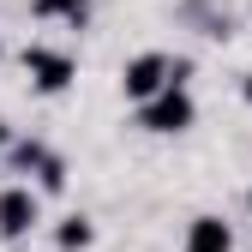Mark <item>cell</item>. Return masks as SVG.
<instances>
[{
	"label": "cell",
	"instance_id": "obj_1",
	"mask_svg": "<svg viewBox=\"0 0 252 252\" xmlns=\"http://www.w3.org/2000/svg\"><path fill=\"white\" fill-rule=\"evenodd\" d=\"M192 120H198V102H192V90H180V84H168L156 102L138 108V126H144V132H156V138H180V132H192Z\"/></svg>",
	"mask_w": 252,
	"mask_h": 252
},
{
	"label": "cell",
	"instance_id": "obj_2",
	"mask_svg": "<svg viewBox=\"0 0 252 252\" xmlns=\"http://www.w3.org/2000/svg\"><path fill=\"white\" fill-rule=\"evenodd\" d=\"M24 78H30V90H36V96H60V90L78 78V60H72L66 48L30 42V48H24Z\"/></svg>",
	"mask_w": 252,
	"mask_h": 252
},
{
	"label": "cell",
	"instance_id": "obj_3",
	"mask_svg": "<svg viewBox=\"0 0 252 252\" xmlns=\"http://www.w3.org/2000/svg\"><path fill=\"white\" fill-rule=\"evenodd\" d=\"M168 72H174L168 54H132V60L120 66V90H126V102H138V108L156 102V96L168 90Z\"/></svg>",
	"mask_w": 252,
	"mask_h": 252
},
{
	"label": "cell",
	"instance_id": "obj_4",
	"mask_svg": "<svg viewBox=\"0 0 252 252\" xmlns=\"http://www.w3.org/2000/svg\"><path fill=\"white\" fill-rule=\"evenodd\" d=\"M36 222H42V192L36 186H6L0 192V240H30L36 234Z\"/></svg>",
	"mask_w": 252,
	"mask_h": 252
},
{
	"label": "cell",
	"instance_id": "obj_5",
	"mask_svg": "<svg viewBox=\"0 0 252 252\" xmlns=\"http://www.w3.org/2000/svg\"><path fill=\"white\" fill-rule=\"evenodd\" d=\"M186 252H234V228L222 222V216H192L186 222Z\"/></svg>",
	"mask_w": 252,
	"mask_h": 252
},
{
	"label": "cell",
	"instance_id": "obj_6",
	"mask_svg": "<svg viewBox=\"0 0 252 252\" xmlns=\"http://www.w3.org/2000/svg\"><path fill=\"white\" fill-rule=\"evenodd\" d=\"M54 246H60V252H90V246H96V222H90L84 210L66 216V222L54 228Z\"/></svg>",
	"mask_w": 252,
	"mask_h": 252
},
{
	"label": "cell",
	"instance_id": "obj_7",
	"mask_svg": "<svg viewBox=\"0 0 252 252\" xmlns=\"http://www.w3.org/2000/svg\"><path fill=\"white\" fill-rule=\"evenodd\" d=\"M36 18H60V24H84L90 18V0H30Z\"/></svg>",
	"mask_w": 252,
	"mask_h": 252
},
{
	"label": "cell",
	"instance_id": "obj_8",
	"mask_svg": "<svg viewBox=\"0 0 252 252\" xmlns=\"http://www.w3.org/2000/svg\"><path fill=\"white\" fill-rule=\"evenodd\" d=\"M48 162V144H36V138H30V144H12V168L18 174H36Z\"/></svg>",
	"mask_w": 252,
	"mask_h": 252
},
{
	"label": "cell",
	"instance_id": "obj_9",
	"mask_svg": "<svg viewBox=\"0 0 252 252\" xmlns=\"http://www.w3.org/2000/svg\"><path fill=\"white\" fill-rule=\"evenodd\" d=\"M36 192H66V162L48 150V162L36 168Z\"/></svg>",
	"mask_w": 252,
	"mask_h": 252
},
{
	"label": "cell",
	"instance_id": "obj_10",
	"mask_svg": "<svg viewBox=\"0 0 252 252\" xmlns=\"http://www.w3.org/2000/svg\"><path fill=\"white\" fill-rule=\"evenodd\" d=\"M240 96H246V102H252V72H246V78H240Z\"/></svg>",
	"mask_w": 252,
	"mask_h": 252
},
{
	"label": "cell",
	"instance_id": "obj_11",
	"mask_svg": "<svg viewBox=\"0 0 252 252\" xmlns=\"http://www.w3.org/2000/svg\"><path fill=\"white\" fill-rule=\"evenodd\" d=\"M6 138H12V132H6V114H0V150H6Z\"/></svg>",
	"mask_w": 252,
	"mask_h": 252
},
{
	"label": "cell",
	"instance_id": "obj_12",
	"mask_svg": "<svg viewBox=\"0 0 252 252\" xmlns=\"http://www.w3.org/2000/svg\"><path fill=\"white\" fill-rule=\"evenodd\" d=\"M246 210H252V192H246Z\"/></svg>",
	"mask_w": 252,
	"mask_h": 252
}]
</instances>
